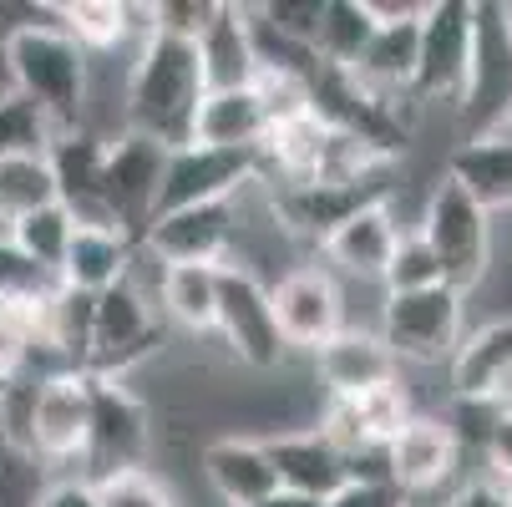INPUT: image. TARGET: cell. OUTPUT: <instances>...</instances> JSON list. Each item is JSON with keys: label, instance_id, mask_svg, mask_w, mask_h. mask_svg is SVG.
Returning a JSON list of instances; mask_svg holds the SVG:
<instances>
[{"label": "cell", "instance_id": "1f68e13d", "mask_svg": "<svg viewBox=\"0 0 512 507\" xmlns=\"http://www.w3.org/2000/svg\"><path fill=\"white\" fill-rule=\"evenodd\" d=\"M56 142L51 122L26 102V97H0V158H16V153H46Z\"/></svg>", "mask_w": 512, "mask_h": 507}, {"label": "cell", "instance_id": "60d3db41", "mask_svg": "<svg viewBox=\"0 0 512 507\" xmlns=\"http://www.w3.org/2000/svg\"><path fill=\"white\" fill-rule=\"evenodd\" d=\"M11 234V224H6V213H0V239H6Z\"/></svg>", "mask_w": 512, "mask_h": 507}, {"label": "cell", "instance_id": "d6986e66", "mask_svg": "<svg viewBox=\"0 0 512 507\" xmlns=\"http://www.w3.org/2000/svg\"><path fill=\"white\" fill-rule=\"evenodd\" d=\"M198 66H203V87L208 92H239L254 87L259 77V56H254V36H249V11L234 0H218V11L208 21V31L193 41Z\"/></svg>", "mask_w": 512, "mask_h": 507}, {"label": "cell", "instance_id": "8d00e7d4", "mask_svg": "<svg viewBox=\"0 0 512 507\" xmlns=\"http://www.w3.org/2000/svg\"><path fill=\"white\" fill-rule=\"evenodd\" d=\"M31 507H97V487L77 472H51V482L41 487Z\"/></svg>", "mask_w": 512, "mask_h": 507}, {"label": "cell", "instance_id": "7c38bea8", "mask_svg": "<svg viewBox=\"0 0 512 507\" xmlns=\"http://www.w3.org/2000/svg\"><path fill=\"white\" fill-rule=\"evenodd\" d=\"M87 431H92V376H51L36 386L31 452L46 462V472L82 462Z\"/></svg>", "mask_w": 512, "mask_h": 507}, {"label": "cell", "instance_id": "8992f818", "mask_svg": "<svg viewBox=\"0 0 512 507\" xmlns=\"http://www.w3.org/2000/svg\"><path fill=\"white\" fill-rule=\"evenodd\" d=\"M421 239L431 244L436 264L447 274V289L467 300L482 269H487V244H492V213H482L447 173L431 183L426 193V208H421Z\"/></svg>", "mask_w": 512, "mask_h": 507}, {"label": "cell", "instance_id": "836d02e7", "mask_svg": "<svg viewBox=\"0 0 512 507\" xmlns=\"http://www.w3.org/2000/svg\"><path fill=\"white\" fill-rule=\"evenodd\" d=\"M213 11H218V0H153L158 36H178V41H198Z\"/></svg>", "mask_w": 512, "mask_h": 507}, {"label": "cell", "instance_id": "d4e9b609", "mask_svg": "<svg viewBox=\"0 0 512 507\" xmlns=\"http://www.w3.org/2000/svg\"><path fill=\"white\" fill-rule=\"evenodd\" d=\"M376 36V21L371 11L360 6V0H325V11H320V26H315V56L335 71H350L360 61V51L371 46Z\"/></svg>", "mask_w": 512, "mask_h": 507}, {"label": "cell", "instance_id": "7402d4cb", "mask_svg": "<svg viewBox=\"0 0 512 507\" xmlns=\"http://www.w3.org/2000/svg\"><path fill=\"white\" fill-rule=\"evenodd\" d=\"M132 234H117V229H77L66 244V259L56 269L61 289H82V295H102L112 289L132 259Z\"/></svg>", "mask_w": 512, "mask_h": 507}, {"label": "cell", "instance_id": "ffe728a7", "mask_svg": "<svg viewBox=\"0 0 512 507\" xmlns=\"http://www.w3.org/2000/svg\"><path fill=\"white\" fill-rule=\"evenodd\" d=\"M482 213H512V142L507 137H472V142H457L447 153V168H442Z\"/></svg>", "mask_w": 512, "mask_h": 507}, {"label": "cell", "instance_id": "f1b7e54d", "mask_svg": "<svg viewBox=\"0 0 512 507\" xmlns=\"http://www.w3.org/2000/svg\"><path fill=\"white\" fill-rule=\"evenodd\" d=\"M56 289H61V279L51 269H41L36 259H26L11 244V234L0 239V305H11V310H41Z\"/></svg>", "mask_w": 512, "mask_h": 507}, {"label": "cell", "instance_id": "83f0119b", "mask_svg": "<svg viewBox=\"0 0 512 507\" xmlns=\"http://www.w3.org/2000/svg\"><path fill=\"white\" fill-rule=\"evenodd\" d=\"M61 31L77 41L82 51H117L122 41V0H66V6H51ZM132 51V46H127Z\"/></svg>", "mask_w": 512, "mask_h": 507}, {"label": "cell", "instance_id": "f35d334b", "mask_svg": "<svg viewBox=\"0 0 512 507\" xmlns=\"http://www.w3.org/2000/svg\"><path fill=\"white\" fill-rule=\"evenodd\" d=\"M259 507H325L320 497H305V492H289V487H279L269 502H259Z\"/></svg>", "mask_w": 512, "mask_h": 507}, {"label": "cell", "instance_id": "277c9868", "mask_svg": "<svg viewBox=\"0 0 512 507\" xmlns=\"http://www.w3.org/2000/svg\"><path fill=\"white\" fill-rule=\"evenodd\" d=\"M512 117V31L497 0L472 6V61L457 102V142L492 137Z\"/></svg>", "mask_w": 512, "mask_h": 507}, {"label": "cell", "instance_id": "ac0fdd59", "mask_svg": "<svg viewBox=\"0 0 512 507\" xmlns=\"http://www.w3.org/2000/svg\"><path fill=\"white\" fill-rule=\"evenodd\" d=\"M269 467L279 477V487L289 492H305V497H335L350 482V457L325 437L320 426L310 431H284V437H264Z\"/></svg>", "mask_w": 512, "mask_h": 507}, {"label": "cell", "instance_id": "6da1fadb", "mask_svg": "<svg viewBox=\"0 0 512 507\" xmlns=\"http://www.w3.org/2000/svg\"><path fill=\"white\" fill-rule=\"evenodd\" d=\"M203 66L193 41L178 36H153L137 46L132 77H127V132L158 142L163 153H178L193 142V122L203 107Z\"/></svg>", "mask_w": 512, "mask_h": 507}, {"label": "cell", "instance_id": "f546056e", "mask_svg": "<svg viewBox=\"0 0 512 507\" xmlns=\"http://www.w3.org/2000/svg\"><path fill=\"white\" fill-rule=\"evenodd\" d=\"M442 284H447V274H442V264H436L431 244L421 239V229H406L396 239V254H391L386 274H381V289L386 295H421V289H442Z\"/></svg>", "mask_w": 512, "mask_h": 507}, {"label": "cell", "instance_id": "3957f363", "mask_svg": "<svg viewBox=\"0 0 512 507\" xmlns=\"http://www.w3.org/2000/svg\"><path fill=\"white\" fill-rule=\"evenodd\" d=\"M376 335L396 355L401 371H447L467 335V300L457 289H421V295H386Z\"/></svg>", "mask_w": 512, "mask_h": 507}, {"label": "cell", "instance_id": "9c48e42d", "mask_svg": "<svg viewBox=\"0 0 512 507\" xmlns=\"http://www.w3.org/2000/svg\"><path fill=\"white\" fill-rule=\"evenodd\" d=\"M269 315L289 355H315L330 335L345 330L340 279L325 264H295L269 284Z\"/></svg>", "mask_w": 512, "mask_h": 507}, {"label": "cell", "instance_id": "30bf717a", "mask_svg": "<svg viewBox=\"0 0 512 507\" xmlns=\"http://www.w3.org/2000/svg\"><path fill=\"white\" fill-rule=\"evenodd\" d=\"M163 168H168V153L158 142L137 137V132H122L117 142H107V158H102V208L112 229L142 239L153 224V203H158V183H163Z\"/></svg>", "mask_w": 512, "mask_h": 507}, {"label": "cell", "instance_id": "52a82bcc", "mask_svg": "<svg viewBox=\"0 0 512 507\" xmlns=\"http://www.w3.org/2000/svg\"><path fill=\"white\" fill-rule=\"evenodd\" d=\"M153 457V411L132 386L92 376V431L87 452L77 462V477L102 482L117 472H137Z\"/></svg>", "mask_w": 512, "mask_h": 507}, {"label": "cell", "instance_id": "484cf974", "mask_svg": "<svg viewBox=\"0 0 512 507\" xmlns=\"http://www.w3.org/2000/svg\"><path fill=\"white\" fill-rule=\"evenodd\" d=\"M56 198V173L46 153H16V158H0V213L6 224L26 219L36 208H51Z\"/></svg>", "mask_w": 512, "mask_h": 507}, {"label": "cell", "instance_id": "e0dca14e", "mask_svg": "<svg viewBox=\"0 0 512 507\" xmlns=\"http://www.w3.org/2000/svg\"><path fill=\"white\" fill-rule=\"evenodd\" d=\"M198 477L224 507H259L279 492V477L269 467V452L259 437H213L198 452Z\"/></svg>", "mask_w": 512, "mask_h": 507}, {"label": "cell", "instance_id": "ba28073f", "mask_svg": "<svg viewBox=\"0 0 512 507\" xmlns=\"http://www.w3.org/2000/svg\"><path fill=\"white\" fill-rule=\"evenodd\" d=\"M213 340L224 345V355L234 366L254 371V376H269L279 371L289 350L274 330V315H269V289L234 269V264H218V320H213Z\"/></svg>", "mask_w": 512, "mask_h": 507}, {"label": "cell", "instance_id": "d6a6232c", "mask_svg": "<svg viewBox=\"0 0 512 507\" xmlns=\"http://www.w3.org/2000/svg\"><path fill=\"white\" fill-rule=\"evenodd\" d=\"M254 21L264 31H274L279 41H295V46H315V26L325 0H264V6H249Z\"/></svg>", "mask_w": 512, "mask_h": 507}, {"label": "cell", "instance_id": "4316f807", "mask_svg": "<svg viewBox=\"0 0 512 507\" xmlns=\"http://www.w3.org/2000/svg\"><path fill=\"white\" fill-rule=\"evenodd\" d=\"M71 234H77V219H71V213H66L61 203L36 208V213H26V219H16V224H11V244H16L26 259H36L41 269H51V274L61 269Z\"/></svg>", "mask_w": 512, "mask_h": 507}, {"label": "cell", "instance_id": "7a4b0ae2", "mask_svg": "<svg viewBox=\"0 0 512 507\" xmlns=\"http://www.w3.org/2000/svg\"><path fill=\"white\" fill-rule=\"evenodd\" d=\"M6 56L11 92L26 97L51 132H77L82 127V102H87V51L71 41L56 21L51 6H36V16L0 46Z\"/></svg>", "mask_w": 512, "mask_h": 507}, {"label": "cell", "instance_id": "cb8c5ba5", "mask_svg": "<svg viewBox=\"0 0 512 507\" xmlns=\"http://www.w3.org/2000/svg\"><path fill=\"white\" fill-rule=\"evenodd\" d=\"M482 320H512V213L492 219L487 269L467 295V325H482Z\"/></svg>", "mask_w": 512, "mask_h": 507}, {"label": "cell", "instance_id": "ab89813d", "mask_svg": "<svg viewBox=\"0 0 512 507\" xmlns=\"http://www.w3.org/2000/svg\"><path fill=\"white\" fill-rule=\"evenodd\" d=\"M497 137H507V142H512V117H507V122L497 127Z\"/></svg>", "mask_w": 512, "mask_h": 507}, {"label": "cell", "instance_id": "9a60e30c", "mask_svg": "<svg viewBox=\"0 0 512 507\" xmlns=\"http://www.w3.org/2000/svg\"><path fill=\"white\" fill-rule=\"evenodd\" d=\"M396 219L386 213V203H360L355 213H345V219L325 234L320 254H325V269L335 279H350V284H381L391 254H396Z\"/></svg>", "mask_w": 512, "mask_h": 507}, {"label": "cell", "instance_id": "2e32d148", "mask_svg": "<svg viewBox=\"0 0 512 507\" xmlns=\"http://www.w3.org/2000/svg\"><path fill=\"white\" fill-rule=\"evenodd\" d=\"M447 391L452 401H487V406H497L512 391V320L467 325L457 355L447 360Z\"/></svg>", "mask_w": 512, "mask_h": 507}, {"label": "cell", "instance_id": "8fae6325", "mask_svg": "<svg viewBox=\"0 0 512 507\" xmlns=\"http://www.w3.org/2000/svg\"><path fill=\"white\" fill-rule=\"evenodd\" d=\"M254 178H259V153H224V148H198V142H188V148L168 153L153 219L178 213V208H198V203H229Z\"/></svg>", "mask_w": 512, "mask_h": 507}, {"label": "cell", "instance_id": "5bb4252c", "mask_svg": "<svg viewBox=\"0 0 512 507\" xmlns=\"http://www.w3.org/2000/svg\"><path fill=\"white\" fill-rule=\"evenodd\" d=\"M168 269L173 264H229V249H234V198L229 203H198V208H178V213H163V219L148 224L142 234Z\"/></svg>", "mask_w": 512, "mask_h": 507}, {"label": "cell", "instance_id": "4fadbf2b", "mask_svg": "<svg viewBox=\"0 0 512 507\" xmlns=\"http://www.w3.org/2000/svg\"><path fill=\"white\" fill-rule=\"evenodd\" d=\"M305 360H310V376L325 391V401L371 396V391H381V386H391L401 376L396 355L386 350V340L376 330H340Z\"/></svg>", "mask_w": 512, "mask_h": 507}, {"label": "cell", "instance_id": "e575fe53", "mask_svg": "<svg viewBox=\"0 0 512 507\" xmlns=\"http://www.w3.org/2000/svg\"><path fill=\"white\" fill-rule=\"evenodd\" d=\"M482 482H492L497 492L512 497V411H502L487 431V447H482Z\"/></svg>", "mask_w": 512, "mask_h": 507}, {"label": "cell", "instance_id": "d590c367", "mask_svg": "<svg viewBox=\"0 0 512 507\" xmlns=\"http://www.w3.org/2000/svg\"><path fill=\"white\" fill-rule=\"evenodd\" d=\"M325 507H411V502L396 482H345L335 497H325Z\"/></svg>", "mask_w": 512, "mask_h": 507}, {"label": "cell", "instance_id": "603a6c76", "mask_svg": "<svg viewBox=\"0 0 512 507\" xmlns=\"http://www.w3.org/2000/svg\"><path fill=\"white\" fill-rule=\"evenodd\" d=\"M163 325L183 330V335H213L218 320V269L208 264H173L163 279V295H158Z\"/></svg>", "mask_w": 512, "mask_h": 507}, {"label": "cell", "instance_id": "5b68a950", "mask_svg": "<svg viewBox=\"0 0 512 507\" xmlns=\"http://www.w3.org/2000/svg\"><path fill=\"white\" fill-rule=\"evenodd\" d=\"M467 61H472V0H431L416 26L411 107L416 112L447 107L457 117V102L467 87Z\"/></svg>", "mask_w": 512, "mask_h": 507}, {"label": "cell", "instance_id": "44dd1931", "mask_svg": "<svg viewBox=\"0 0 512 507\" xmlns=\"http://www.w3.org/2000/svg\"><path fill=\"white\" fill-rule=\"evenodd\" d=\"M269 137V117L264 102L254 97V87L239 92H208L193 122V142L198 148H224V153H259Z\"/></svg>", "mask_w": 512, "mask_h": 507}, {"label": "cell", "instance_id": "4dcf8cb0", "mask_svg": "<svg viewBox=\"0 0 512 507\" xmlns=\"http://www.w3.org/2000/svg\"><path fill=\"white\" fill-rule=\"evenodd\" d=\"M92 487H97V507H183L173 482H163L153 467L117 472V477H102Z\"/></svg>", "mask_w": 512, "mask_h": 507}, {"label": "cell", "instance_id": "74e56055", "mask_svg": "<svg viewBox=\"0 0 512 507\" xmlns=\"http://www.w3.org/2000/svg\"><path fill=\"white\" fill-rule=\"evenodd\" d=\"M442 507H512V497L507 492H497L492 482H482V477H467Z\"/></svg>", "mask_w": 512, "mask_h": 507}]
</instances>
